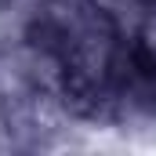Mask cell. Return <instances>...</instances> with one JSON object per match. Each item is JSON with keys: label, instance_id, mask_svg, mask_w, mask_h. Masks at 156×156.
Wrapping results in <instances>:
<instances>
[{"label": "cell", "instance_id": "1", "mask_svg": "<svg viewBox=\"0 0 156 156\" xmlns=\"http://www.w3.org/2000/svg\"><path fill=\"white\" fill-rule=\"evenodd\" d=\"M113 29H116L123 40H134L138 37V29H142V22H145V15H149V0H87Z\"/></svg>", "mask_w": 156, "mask_h": 156}, {"label": "cell", "instance_id": "2", "mask_svg": "<svg viewBox=\"0 0 156 156\" xmlns=\"http://www.w3.org/2000/svg\"><path fill=\"white\" fill-rule=\"evenodd\" d=\"M134 44H138V51L145 55V62L153 66V62H156V4L149 7V15H145V22H142V29H138Z\"/></svg>", "mask_w": 156, "mask_h": 156}, {"label": "cell", "instance_id": "3", "mask_svg": "<svg viewBox=\"0 0 156 156\" xmlns=\"http://www.w3.org/2000/svg\"><path fill=\"white\" fill-rule=\"evenodd\" d=\"M149 98H153V109H156V62L149 66Z\"/></svg>", "mask_w": 156, "mask_h": 156}, {"label": "cell", "instance_id": "4", "mask_svg": "<svg viewBox=\"0 0 156 156\" xmlns=\"http://www.w3.org/2000/svg\"><path fill=\"white\" fill-rule=\"evenodd\" d=\"M149 4H156V0H149Z\"/></svg>", "mask_w": 156, "mask_h": 156}]
</instances>
